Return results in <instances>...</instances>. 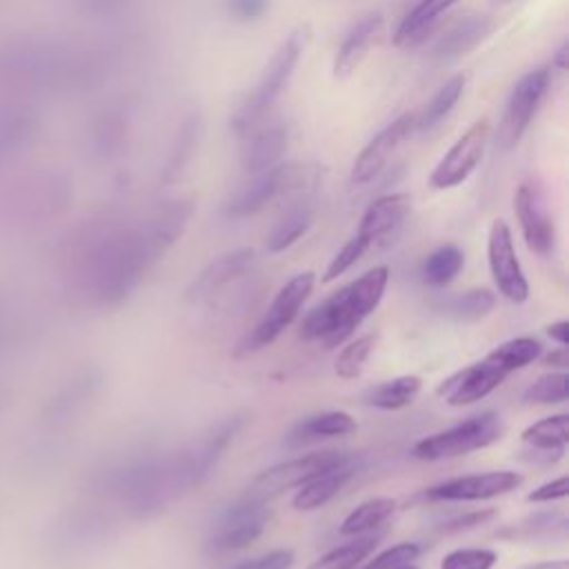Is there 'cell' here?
Listing matches in <instances>:
<instances>
[{
    "label": "cell",
    "mask_w": 569,
    "mask_h": 569,
    "mask_svg": "<svg viewBox=\"0 0 569 569\" xmlns=\"http://www.w3.org/2000/svg\"><path fill=\"white\" fill-rule=\"evenodd\" d=\"M387 282L389 269L380 264L340 287L305 316L300 327L302 338L322 342L325 347L342 345L349 336H353L362 320L376 311L385 296Z\"/></svg>",
    "instance_id": "cell-1"
},
{
    "label": "cell",
    "mask_w": 569,
    "mask_h": 569,
    "mask_svg": "<svg viewBox=\"0 0 569 569\" xmlns=\"http://www.w3.org/2000/svg\"><path fill=\"white\" fill-rule=\"evenodd\" d=\"M162 256L144 229L102 242L87 262L84 289L102 307L122 302L140 282L149 262Z\"/></svg>",
    "instance_id": "cell-2"
},
{
    "label": "cell",
    "mask_w": 569,
    "mask_h": 569,
    "mask_svg": "<svg viewBox=\"0 0 569 569\" xmlns=\"http://www.w3.org/2000/svg\"><path fill=\"white\" fill-rule=\"evenodd\" d=\"M542 351L536 338H513L489 351L482 360L456 371L440 387L438 393L451 407H465L482 400L493 389H498L505 378L529 362H533Z\"/></svg>",
    "instance_id": "cell-3"
},
{
    "label": "cell",
    "mask_w": 569,
    "mask_h": 569,
    "mask_svg": "<svg viewBox=\"0 0 569 569\" xmlns=\"http://www.w3.org/2000/svg\"><path fill=\"white\" fill-rule=\"evenodd\" d=\"M305 49V29H296L287 36V40L276 49L267 67L262 69L253 91L247 96V100L238 107V111L231 118V129L240 136L256 129L262 116L273 107V102L284 91L289 78L293 76V69L300 60V53Z\"/></svg>",
    "instance_id": "cell-4"
},
{
    "label": "cell",
    "mask_w": 569,
    "mask_h": 569,
    "mask_svg": "<svg viewBox=\"0 0 569 569\" xmlns=\"http://www.w3.org/2000/svg\"><path fill=\"white\" fill-rule=\"evenodd\" d=\"M502 420L493 411H482L469 416L467 420L436 431L411 447V453L418 460H447L467 456L471 451L485 449L502 436Z\"/></svg>",
    "instance_id": "cell-5"
},
{
    "label": "cell",
    "mask_w": 569,
    "mask_h": 569,
    "mask_svg": "<svg viewBox=\"0 0 569 569\" xmlns=\"http://www.w3.org/2000/svg\"><path fill=\"white\" fill-rule=\"evenodd\" d=\"M313 282H316L313 271L296 273L289 282H284L278 289V293L273 296V300L267 307L260 322L251 329V333L242 342V349L244 351H260V349L269 347L296 320L298 311L302 309L305 300L309 298V293L313 289Z\"/></svg>",
    "instance_id": "cell-6"
},
{
    "label": "cell",
    "mask_w": 569,
    "mask_h": 569,
    "mask_svg": "<svg viewBox=\"0 0 569 569\" xmlns=\"http://www.w3.org/2000/svg\"><path fill=\"white\" fill-rule=\"evenodd\" d=\"M349 460H353V458L345 451H316V453H307V456L273 465L251 482L247 498L264 502V500H269L291 487H300L302 482L311 480L313 476H318L327 469L340 467Z\"/></svg>",
    "instance_id": "cell-7"
},
{
    "label": "cell",
    "mask_w": 569,
    "mask_h": 569,
    "mask_svg": "<svg viewBox=\"0 0 569 569\" xmlns=\"http://www.w3.org/2000/svg\"><path fill=\"white\" fill-rule=\"evenodd\" d=\"M267 520L269 513L264 509V502L244 496L240 502L229 505L216 516L207 536V551L227 553L249 547L256 538H260Z\"/></svg>",
    "instance_id": "cell-8"
},
{
    "label": "cell",
    "mask_w": 569,
    "mask_h": 569,
    "mask_svg": "<svg viewBox=\"0 0 569 569\" xmlns=\"http://www.w3.org/2000/svg\"><path fill=\"white\" fill-rule=\"evenodd\" d=\"M547 89H549V69L547 67L527 71L513 84V89L507 98V104H505L500 127H498V144L502 149L516 147L518 140L525 136Z\"/></svg>",
    "instance_id": "cell-9"
},
{
    "label": "cell",
    "mask_w": 569,
    "mask_h": 569,
    "mask_svg": "<svg viewBox=\"0 0 569 569\" xmlns=\"http://www.w3.org/2000/svg\"><path fill=\"white\" fill-rule=\"evenodd\" d=\"M305 180V169L291 162H278L260 173H256L229 202L227 213L233 218L253 216L264 209L280 193H287L300 187Z\"/></svg>",
    "instance_id": "cell-10"
},
{
    "label": "cell",
    "mask_w": 569,
    "mask_h": 569,
    "mask_svg": "<svg viewBox=\"0 0 569 569\" xmlns=\"http://www.w3.org/2000/svg\"><path fill=\"white\" fill-rule=\"evenodd\" d=\"M487 140H489V120L480 118L438 160V164L429 176V184L433 189H451L465 182L471 176V171L478 167Z\"/></svg>",
    "instance_id": "cell-11"
},
{
    "label": "cell",
    "mask_w": 569,
    "mask_h": 569,
    "mask_svg": "<svg viewBox=\"0 0 569 569\" xmlns=\"http://www.w3.org/2000/svg\"><path fill=\"white\" fill-rule=\"evenodd\" d=\"M487 260L498 291L511 302H525L529 298V282L520 267L511 229L505 220H493L487 238Z\"/></svg>",
    "instance_id": "cell-12"
},
{
    "label": "cell",
    "mask_w": 569,
    "mask_h": 569,
    "mask_svg": "<svg viewBox=\"0 0 569 569\" xmlns=\"http://www.w3.org/2000/svg\"><path fill=\"white\" fill-rule=\"evenodd\" d=\"M416 131V116H400L382 131H378L369 144L358 153L351 167V184H369L373 182L396 153V149L407 142V138Z\"/></svg>",
    "instance_id": "cell-13"
},
{
    "label": "cell",
    "mask_w": 569,
    "mask_h": 569,
    "mask_svg": "<svg viewBox=\"0 0 569 569\" xmlns=\"http://www.w3.org/2000/svg\"><path fill=\"white\" fill-rule=\"evenodd\" d=\"M522 476L518 471H487V473H471L442 480L429 489H425V498L431 500H487L502 496L516 487H520Z\"/></svg>",
    "instance_id": "cell-14"
},
{
    "label": "cell",
    "mask_w": 569,
    "mask_h": 569,
    "mask_svg": "<svg viewBox=\"0 0 569 569\" xmlns=\"http://www.w3.org/2000/svg\"><path fill=\"white\" fill-rule=\"evenodd\" d=\"M513 211L527 247L540 256L549 253L556 242L553 222L545 209L540 191L531 182H522L513 196Z\"/></svg>",
    "instance_id": "cell-15"
},
{
    "label": "cell",
    "mask_w": 569,
    "mask_h": 569,
    "mask_svg": "<svg viewBox=\"0 0 569 569\" xmlns=\"http://www.w3.org/2000/svg\"><path fill=\"white\" fill-rule=\"evenodd\" d=\"M385 29V20L382 13H369L362 20H358L347 36L342 38L338 51H336V60H333V76L336 78H347L351 76L360 62L367 58L369 49L380 40Z\"/></svg>",
    "instance_id": "cell-16"
},
{
    "label": "cell",
    "mask_w": 569,
    "mask_h": 569,
    "mask_svg": "<svg viewBox=\"0 0 569 569\" xmlns=\"http://www.w3.org/2000/svg\"><path fill=\"white\" fill-rule=\"evenodd\" d=\"M240 149V162L249 173H260L280 162L282 153L287 151L289 129L280 122H273L262 129H251Z\"/></svg>",
    "instance_id": "cell-17"
},
{
    "label": "cell",
    "mask_w": 569,
    "mask_h": 569,
    "mask_svg": "<svg viewBox=\"0 0 569 569\" xmlns=\"http://www.w3.org/2000/svg\"><path fill=\"white\" fill-rule=\"evenodd\" d=\"M411 211V198L407 193H389L378 200H373L358 224V236L369 240V244L391 236L409 216Z\"/></svg>",
    "instance_id": "cell-18"
},
{
    "label": "cell",
    "mask_w": 569,
    "mask_h": 569,
    "mask_svg": "<svg viewBox=\"0 0 569 569\" xmlns=\"http://www.w3.org/2000/svg\"><path fill=\"white\" fill-rule=\"evenodd\" d=\"M353 471H356V465H353V460H349L340 467L327 469V471L313 476L311 480L302 482L291 500L293 509L313 511V509L325 507L347 485V480L353 476Z\"/></svg>",
    "instance_id": "cell-19"
},
{
    "label": "cell",
    "mask_w": 569,
    "mask_h": 569,
    "mask_svg": "<svg viewBox=\"0 0 569 569\" xmlns=\"http://www.w3.org/2000/svg\"><path fill=\"white\" fill-rule=\"evenodd\" d=\"M491 31V20L487 16H471L449 29L433 47V58L440 62H451L471 49H476Z\"/></svg>",
    "instance_id": "cell-20"
},
{
    "label": "cell",
    "mask_w": 569,
    "mask_h": 569,
    "mask_svg": "<svg viewBox=\"0 0 569 569\" xmlns=\"http://www.w3.org/2000/svg\"><path fill=\"white\" fill-rule=\"evenodd\" d=\"M356 431V420L347 411H320L305 420H300L287 436L291 445L313 442L320 438H336V436H349Z\"/></svg>",
    "instance_id": "cell-21"
},
{
    "label": "cell",
    "mask_w": 569,
    "mask_h": 569,
    "mask_svg": "<svg viewBox=\"0 0 569 569\" xmlns=\"http://www.w3.org/2000/svg\"><path fill=\"white\" fill-rule=\"evenodd\" d=\"M253 262V251L251 249H236L229 251L220 258H216L211 264H207L202 269V273L193 280L191 287V296H202V293H211L218 287L231 282L233 278H238L240 273H244Z\"/></svg>",
    "instance_id": "cell-22"
},
{
    "label": "cell",
    "mask_w": 569,
    "mask_h": 569,
    "mask_svg": "<svg viewBox=\"0 0 569 569\" xmlns=\"http://www.w3.org/2000/svg\"><path fill=\"white\" fill-rule=\"evenodd\" d=\"M313 220V211L307 202H296L291 207L284 209V213L273 222L264 244L271 253H280L284 249H289L293 242H298L307 229L311 227Z\"/></svg>",
    "instance_id": "cell-23"
},
{
    "label": "cell",
    "mask_w": 569,
    "mask_h": 569,
    "mask_svg": "<svg viewBox=\"0 0 569 569\" xmlns=\"http://www.w3.org/2000/svg\"><path fill=\"white\" fill-rule=\"evenodd\" d=\"M456 0H420L398 24L393 33L396 44H416L425 38V33L438 22L440 13H445Z\"/></svg>",
    "instance_id": "cell-24"
},
{
    "label": "cell",
    "mask_w": 569,
    "mask_h": 569,
    "mask_svg": "<svg viewBox=\"0 0 569 569\" xmlns=\"http://www.w3.org/2000/svg\"><path fill=\"white\" fill-rule=\"evenodd\" d=\"M393 511H396L393 498H385V496L369 498L345 516V520L340 522V533L342 536H362V533L376 531L393 516Z\"/></svg>",
    "instance_id": "cell-25"
},
{
    "label": "cell",
    "mask_w": 569,
    "mask_h": 569,
    "mask_svg": "<svg viewBox=\"0 0 569 569\" xmlns=\"http://www.w3.org/2000/svg\"><path fill=\"white\" fill-rule=\"evenodd\" d=\"M382 533H362L356 536L351 542L340 545L320 558H316L307 569H356L362 560H367L373 549L378 547Z\"/></svg>",
    "instance_id": "cell-26"
},
{
    "label": "cell",
    "mask_w": 569,
    "mask_h": 569,
    "mask_svg": "<svg viewBox=\"0 0 569 569\" xmlns=\"http://www.w3.org/2000/svg\"><path fill=\"white\" fill-rule=\"evenodd\" d=\"M467 84V76L458 73L453 78H449L433 96L431 100L422 107V111L416 116V131H429L433 127H438L456 107V102L460 100L462 91Z\"/></svg>",
    "instance_id": "cell-27"
},
{
    "label": "cell",
    "mask_w": 569,
    "mask_h": 569,
    "mask_svg": "<svg viewBox=\"0 0 569 569\" xmlns=\"http://www.w3.org/2000/svg\"><path fill=\"white\" fill-rule=\"evenodd\" d=\"M420 378L418 376H398L391 380H385L380 385H376L373 389H369V393L365 396L367 405L382 409V411H396L402 407H409L416 396L420 393Z\"/></svg>",
    "instance_id": "cell-28"
},
{
    "label": "cell",
    "mask_w": 569,
    "mask_h": 569,
    "mask_svg": "<svg viewBox=\"0 0 569 569\" xmlns=\"http://www.w3.org/2000/svg\"><path fill=\"white\" fill-rule=\"evenodd\" d=\"M465 267V253L456 244H440L422 262V280L431 287L449 284Z\"/></svg>",
    "instance_id": "cell-29"
},
{
    "label": "cell",
    "mask_w": 569,
    "mask_h": 569,
    "mask_svg": "<svg viewBox=\"0 0 569 569\" xmlns=\"http://www.w3.org/2000/svg\"><path fill=\"white\" fill-rule=\"evenodd\" d=\"M522 440L538 449V451H553V453H562L565 445L569 440V431H567V413H553L547 416L533 425H529L522 431Z\"/></svg>",
    "instance_id": "cell-30"
},
{
    "label": "cell",
    "mask_w": 569,
    "mask_h": 569,
    "mask_svg": "<svg viewBox=\"0 0 569 569\" xmlns=\"http://www.w3.org/2000/svg\"><path fill=\"white\" fill-rule=\"evenodd\" d=\"M493 307H496V296L489 289H469V291L447 298L440 305L445 316H449L453 320H465V322L480 320V318L489 316Z\"/></svg>",
    "instance_id": "cell-31"
},
{
    "label": "cell",
    "mask_w": 569,
    "mask_h": 569,
    "mask_svg": "<svg viewBox=\"0 0 569 569\" xmlns=\"http://www.w3.org/2000/svg\"><path fill=\"white\" fill-rule=\"evenodd\" d=\"M373 345H376V338L373 336H360L356 338L353 342H349L336 358V365H333V371L338 378L342 380H353L362 373L365 369V362L367 358L371 356L373 351Z\"/></svg>",
    "instance_id": "cell-32"
},
{
    "label": "cell",
    "mask_w": 569,
    "mask_h": 569,
    "mask_svg": "<svg viewBox=\"0 0 569 569\" xmlns=\"http://www.w3.org/2000/svg\"><path fill=\"white\" fill-rule=\"evenodd\" d=\"M567 382L569 376L565 371L545 373L525 389L522 400L533 405H560L567 400Z\"/></svg>",
    "instance_id": "cell-33"
},
{
    "label": "cell",
    "mask_w": 569,
    "mask_h": 569,
    "mask_svg": "<svg viewBox=\"0 0 569 569\" xmlns=\"http://www.w3.org/2000/svg\"><path fill=\"white\" fill-rule=\"evenodd\" d=\"M498 553L487 547H465L453 549L440 560V569H491Z\"/></svg>",
    "instance_id": "cell-34"
},
{
    "label": "cell",
    "mask_w": 569,
    "mask_h": 569,
    "mask_svg": "<svg viewBox=\"0 0 569 569\" xmlns=\"http://www.w3.org/2000/svg\"><path fill=\"white\" fill-rule=\"evenodd\" d=\"M369 240H365L362 236H353V238H349L340 249H338V253L331 258V262L327 264V269H325V276H322V280L325 282H331V280H336L338 276H342L345 271H349L367 251H369Z\"/></svg>",
    "instance_id": "cell-35"
},
{
    "label": "cell",
    "mask_w": 569,
    "mask_h": 569,
    "mask_svg": "<svg viewBox=\"0 0 569 569\" xmlns=\"http://www.w3.org/2000/svg\"><path fill=\"white\" fill-rule=\"evenodd\" d=\"M520 531L527 538H540V540L558 538L567 533V518L562 511H540L536 516H529L520 525Z\"/></svg>",
    "instance_id": "cell-36"
},
{
    "label": "cell",
    "mask_w": 569,
    "mask_h": 569,
    "mask_svg": "<svg viewBox=\"0 0 569 569\" xmlns=\"http://www.w3.org/2000/svg\"><path fill=\"white\" fill-rule=\"evenodd\" d=\"M420 556V545L416 542H398L378 556H373L362 569H400L405 565H413Z\"/></svg>",
    "instance_id": "cell-37"
},
{
    "label": "cell",
    "mask_w": 569,
    "mask_h": 569,
    "mask_svg": "<svg viewBox=\"0 0 569 569\" xmlns=\"http://www.w3.org/2000/svg\"><path fill=\"white\" fill-rule=\"evenodd\" d=\"M293 560H296L293 549H273L269 553H262V556L249 558L244 562H238L229 569H291Z\"/></svg>",
    "instance_id": "cell-38"
},
{
    "label": "cell",
    "mask_w": 569,
    "mask_h": 569,
    "mask_svg": "<svg viewBox=\"0 0 569 569\" xmlns=\"http://www.w3.org/2000/svg\"><path fill=\"white\" fill-rule=\"evenodd\" d=\"M569 491V482H567V476H558L553 480H547L542 485H538L533 491L527 493V500L529 502H553V500H560L565 498Z\"/></svg>",
    "instance_id": "cell-39"
},
{
    "label": "cell",
    "mask_w": 569,
    "mask_h": 569,
    "mask_svg": "<svg viewBox=\"0 0 569 569\" xmlns=\"http://www.w3.org/2000/svg\"><path fill=\"white\" fill-rule=\"evenodd\" d=\"M496 516L493 509H482V511H469L465 516H458L453 520H447L442 522L438 529L442 533H456V531H467V529H476L480 525H485L487 520H491Z\"/></svg>",
    "instance_id": "cell-40"
},
{
    "label": "cell",
    "mask_w": 569,
    "mask_h": 569,
    "mask_svg": "<svg viewBox=\"0 0 569 569\" xmlns=\"http://www.w3.org/2000/svg\"><path fill=\"white\" fill-rule=\"evenodd\" d=\"M229 13L236 18V20H258L267 7H269V0H229Z\"/></svg>",
    "instance_id": "cell-41"
},
{
    "label": "cell",
    "mask_w": 569,
    "mask_h": 569,
    "mask_svg": "<svg viewBox=\"0 0 569 569\" xmlns=\"http://www.w3.org/2000/svg\"><path fill=\"white\" fill-rule=\"evenodd\" d=\"M545 331H547V336H549L551 340H556L560 347H567V345H569V322H567V320H556V322L547 325Z\"/></svg>",
    "instance_id": "cell-42"
},
{
    "label": "cell",
    "mask_w": 569,
    "mask_h": 569,
    "mask_svg": "<svg viewBox=\"0 0 569 569\" xmlns=\"http://www.w3.org/2000/svg\"><path fill=\"white\" fill-rule=\"evenodd\" d=\"M547 365H551V367H560V369H565L567 367V347H560V349H556V351H551L549 356H547V360H545Z\"/></svg>",
    "instance_id": "cell-43"
},
{
    "label": "cell",
    "mask_w": 569,
    "mask_h": 569,
    "mask_svg": "<svg viewBox=\"0 0 569 569\" xmlns=\"http://www.w3.org/2000/svg\"><path fill=\"white\" fill-rule=\"evenodd\" d=\"M520 569H567V560H545V562H531Z\"/></svg>",
    "instance_id": "cell-44"
},
{
    "label": "cell",
    "mask_w": 569,
    "mask_h": 569,
    "mask_svg": "<svg viewBox=\"0 0 569 569\" xmlns=\"http://www.w3.org/2000/svg\"><path fill=\"white\" fill-rule=\"evenodd\" d=\"M553 64H556V67H560V69H565V67H567V44H565V42H562V44H560V49L556 51V56H553Z\"/></svg>",
    "instance_id": "cell-45"
},
{
    "label": "cell",
    "mask_w": 569,
    "mask_h": 569,
    "mask_svg": "<svg viewBox=\"0 0 569 569\" xmlns=\"http://www.w3.org/2000/svg\"><path fill=\"white\" fill-rule=\"evenodd\" d=\"M502 2H507V0H502Z\"/></svg>",
    "instance_id": "cell-46"
},
{
    "label": "cell",
    "mask_w": 569,
    "mask_h": 569,
    "mask_svg": "<svg viewBox=\"0 0 569 569\" xmlns=\"http://www.w3.org/2000/svg\"><path fill=\"white\" fill-rule=\"evenodd\" d=\"M0 398H2V396H0Z\"/></svg>",
    "instance_id": "cell-47"
}]
</instances>
